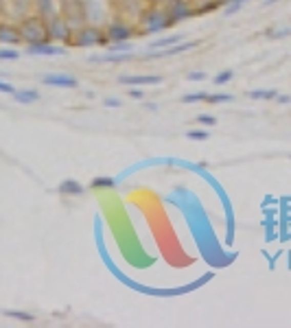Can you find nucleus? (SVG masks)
I'll use <instances>...</instances> for the list:
<instances>
[{"mask_svg":"<svg viewBox=\"0 0 291 328\" xmlns=\"http://www.w3.org/2000/svg\"><path fill=\"white\" fill-rule=\"evenodd\" d=\"M20 37L22 42H27L29 46L33 44H46L51 42L48 39V31H46V24L42 18H27L22 24H20Z\"/></svg>","mask_w":291,"mask_h":328,"instance_id":"nucleus-1","label":"nucleus"},{"mask_svg":"<svg viewBox=\"0 0 291 328\" xmlns=\"http://www.w3.org/2000/svg\"><path fill=\"white\" fill-rule=\"evenodd\" d=\"M46 31H48V39H53V42H66V39L70 37L68 22L64 18H59V15L46 20Z\"/></svg>","mask_w":291,"mask_h":328,"instance_id":"nucleus-2","label":"nucleus"},{"mask_svg":"<svg viewBox=\"0 0 291 328\" xmlns=\"http://www.w3.org/2000/svg\"><path fill=\"white\" fill-rule=\"evenodd\" d=\"M103 44H108V37H105V33H101L96 27L79 29L77 46H103Z\"/></svg>","mask_w":291,"mask_h":328,"instance_id":"nucleus-3","label":"nucleus"},{"mask_svg":"<svg viewBox=\"0 0 291 328\" xmlns=\"http://www.w3.org/2000/svg\"><path fill=\"white\" fill-rule=\"evenodd\" d=\"M142 24H144V31L147 33H160L169 27V18H167V13L153 9L142 18Z\"/></svg>","mask_w":291,"mask_h":328,"instance_id":"nucleus-4","label":"nucleus"},{"mask_svg":"<svg viewBox=\"0 0 291 328\" xmlns=\"http://www.w3.org/2000/svg\"><path fill=\"white\" fill-rule=\"evenodd\" d=\"M42 84L44 86H51V88H77L79 81L77 77L66 75V72H53V75H44L42 77Z\"/></svg>","mask_w":291,"mask_h":328,"instance_id":"nucleus-5","label":"nucleus"},{"mask_svg":"<svg viewBox=\"0 0 291 328\" xmlns=\"http://www.w3.org/2000/svg\"><path fill=\"white\" fill-rule=\"evenodd\" d=\"M68 51L64 46H55L51 42L46 44H33V46H27V55H33V57H64Z\"/></svg>","mask_w":291,"mask_h":328,"instance_id":"nucleus-6","label":"nucleus"},{"mask_svg":"<svg viewBox=\"0 0 291 328\" xmlns=\"http://www.w3.org/2000/svg\"><path fill=\"white\" fill-rule=\"evenodd\" d=\"M193 15V9H191V5L189 3H184V0H173V5H171V9H169V24H177V22H184V20H189Z\"/></svg>","mask_w":291,"mask_h":328,"instance_id":"nucleus-7","label":"nucleus"},{"mask_svg":"<svg viewBox=\"0 0 291 328\" xmlns=\"http://www.w3.org/2000/svg\"><path fill=\"white\" fill-rule=\"evenodd\" d=\"M105 37H108V42H129V37H132V29L127 27V24L123 22H116L112 24V27L108 29V33H105Z\"/></svg>","mask_w":291,"mask_h":328,"instance_id":"nucleus-8","label":"nucleus"},{"mask_svg":"<svg viewBox=\"0 0 291 328\" xmlns=\"http://www.w3.org/2000/svg\"><path fill=\"white\" fill-rule=\"evenodd\" d=\"M118 84H125V86H158L162 84V77L160 75H142V77H132V75H125V77H118Z\"/></svg>","mask_w":291,"mask_h":328,"instance_id":"nucleus-9","label":"nucleus"},{"mask_svg":"<svg viewBox=\"0 0 291 328\" xmlns=\"http://www.w3.org/2000/svg\"><path fill=\"white\" fill-rule=\"evenodd\" d=\"M197 42H184V44H175V46H169V48H162V51H149V57H171V55H180L184 51H191L195 48Z\"/></svg>","mask_w":291,"mask_h":328,"instance_id":"nucleus-10","label":"nucleus"},{"mask_svg":"<svg viewBox=\"0 0 291 328\" xmlns=\"http://www.w3.org/2000/svg\"><path fill=\"white\" fill-rule=\"evenodd\" d=\"M0 42L3 44H18L22 42V37H20V31L11 27V24H0Z\"/></svg>","mask_w":291,"mask_h":328,"instance_id":"nucleus-11","label":"nucleus"},{"mask_svg":"<svg viewBox=\"0 0 291 328\" xmlns=\"http://www.w3.org/2000/svg\"><path fill=\"white\" fill-rule=\"evenodd\" d=\"M11 96L15 98V103H22V105H31V103L39 101V92H37V90H15Z\"/></svg>","mask_w":291,"mask_h":328,"instance_id":"nucleus-12","label":"nucleus"},{"mask_svg":"<svg viewBox=\"0 0 291 328\" xmlns=\"http://www.w3.org/2000/svg\"><path fill=\"white\" fill-rule=\"evenodd\" d=\"M182 37H184V35H180V33H175V35H169V37H162V39H158V42H151V44H149V51H162V48L175 46V44L182 42Z\"/></svg>","mask_w":291,"mask_h":328,"instance_id":"nucleus-13","label":"nucleus"},{"mask_svg":"<svg viewBox=\"0 0 291 328\" xmlns=\"http://www.w3.org/2000/svg\"><path fill=\"white\" fill-rule=\"evenodd\" d=\"M35 3H37L39 15H42L44 20H51V18H55V15H57V7H55L53 0H35Z\"/></svg>","mask_w":291,"mask_h":328,"instance_id":"nucleus-14","label":"nucleus"},{"mask_svg":"<svg viewBox=\"0 0 291 328\" xmlns=\"http://www.w3.org/2000/svg\"><path fill=\"white\" fill-rule=\"evenodd\" d=\"M59 193H64V195H84L86 188L79 182H75V179H66V182L59 184Z\"/></svg>","mask_w":291,"mask_h":328,"instance_id":"nucleus-15","label":"nucleus"},{"mask_svg":"<svg viewBox=\"0 0 291 328\" xmlns=\"http://www.w3.org/2000/svg\"><path fill=\"white\" fill-rule=\"evenodd\" d=\"M276 96H278L276 90H252L250 92V98H256V101H272Z\"/></svg>","mask_w":291,"mask_h":328,"instance_id":"nucleus-16","label":"nucleus"},{"mask_svg":"<svg viewBox=\"0 0 291 328\" xmlns=\"http://www.w3.org/2000/svg\"><path fill=\"white\" fill-rule=\"evenodd\" d=\"M5 315L7 317H11V319H18V322H35V315H31V313H24V311H5Z\"/></svg>","mask_w":291,"mask_h":328,"instance_id":"nucleus-17","label":"nucleus"},{"mask_svg":"<svg viewBox=\"0 0 291 328\" xmlns=\"http://www.w3.org/2000/svg\"><path fill=\"white\" fill-rule=\"evenodd\" d=\"M15 59H20V53L15 48H3L0 51V61H15Z\"/></svg>","mask_w":291,"mask_h":328,"instance_id":"nucleus-18","label":"nucleus"},{"mask_svg":"<svg viewBox=\"0 0 291 328\" xmlns=\"http://www.w3.org/2000/svg\"><path fill=\"white\" fill-rule=\"evenodd\" d=\"M245 3H247V0H230L228 7H225V15H234V13H237V11H239Z\"/></svg>","mask_w":291,"mask_h":328,"instance_id":"nucleus-19","label":"nucleus"},{"mask_svg":"<svg viewBox=\"0 0 291 328\" xmlns=\"http://www.w3.org/2000/svg\"><path fill=\"white\" fill-rule=\"evenodd\" d=\"M197 101H208V94L206 92H197V94L182 96V103H197Z\"/></svg>","mask_w":291,"mask_h":328,"instance_id":"nucleus-20","label":"nucleus"},{"mask_svg":"<svg viewBox=\"0 0 291 328\" xmlns=\"http://www.w3.org/2000/svg\"><path fill=\"white\" fill-rule=\"evenodd\" d=\"M232 77H234L232 70H223V72H219V75L215 77V84L217 86H223V84H228V81H232Z\"/></svg>","mask_w":291,"mask_h":328,"instance_id":"nucleus-21","label":"nucleus"},{"mask_svg":"<svg viewBox=\"0 0 291 328\" xmlns=\"http://www.w3.org/2000/svg\"><path fill=\"white\" fill-rule=\"evenodd\" d=\"M232 98V94H208V103H228Z\"/></svg>","mask_w":291,"mask_h":328,"instance_id":"nucleus-22","label":"nucleus"},{"mask_svg":"<svg viewBox=\"0 0 291 328\" xmlns=\"http://www.w3.org/2000/svg\"><path fill=\"white\" fill-rule=\"evenodd\" d=\"M197 122H201V125H206V127H215V125H217V118L210 116V114H199Z\"/></svg>","mask_w":291,"mask_h":328,"instance_id":"nucleus-23","label":"nucleus"},{"mask_svg":"<svg viewBox=\"0 0 291 328\" xmlns=\"http://www.w3.org/2000/svg\"><path fill=\"white\" fill-rule=\"evenodd\" d=\"M186 138H191V140H208L210 134H208V129H204V131H189Z\"/></svg>","mask_w":291,"mask_h":328,"instance_id":"nucleus-24","label":"nucleus"},{"mask_svg":"<svg viewBox=\"0 0 291 328\" xmlns=\"http://www.w3.org/2000/svg\"><path fill=\"white\" fill-rule=\"evenodd\" d=\"M112 53H132V44L129 42H116L112 46Z\"/></svg>","mask_w":291,"mask_h":328,"instance_id":"nucleus-25","label":"nucleus"},{"mask_svg":"<svg viewBox=\"0 0 291 328\" xmlns=\"http://www.w3.org/2000/svg\"><path fill=\"white\" fill-rule=\"evenodd\" d=\"M103 186H114V179L110 177H96L92 182V188H103Z\"/></svg>","mask_w":291,"mask_h":328,"instance_id":"nucleus-26","label":"nucleus"},{"mask_svg":"<svg viewBox=\"0 0 291 328\" xmlns=\"http://www.w3.org/2000/svg\"><path fill=\"white\" fill-rule=\"evenodd\" d=\"M206 77H208V75H206V72H201V70H191L189 75H186L189 81H204Z\"/></svg>","mask_w":291,"mask_h":328,"instance_id":"nucleus-27","label":"nucleus"},{"mask_svg":"<svg viewBox=\"0 0 291 328\" xmlns=\"http://www.w3.org/2000/svg\"><path fill=\"white\" fill-rule=\"evenodd\" d=\"M129 96H132V98H138V101H140V98H144V92H142V90L138 88V86H132V88H129V92H127Z\"/></svg>","mask_w":291,"mask_h":328,"instance_id":"nucleus-28","label":"nucleus"},{"mask_svg":"<svg viewBox=\"0 0 291 328\" xmlns=\"http://www.w3.org/2000/svg\"><path fill=\"white\" fill-rule=\"evenodd\" d=\"M0 92H3V94H13L15 88L11 84H7V81H0Z\"/></svg>","mask_w":291,"mask_h":328,"instance_id":"nucleus-29","label":"nucleus"},{"mask_svg":"<svg viewBox=\"0 0 291 328\" xmlns=\"http://www.w3.org/2000/svg\"><path fill=\"white\" fill-rule=\"evenodd\" d=\"M103 105L105 108H120V101L118 98H103Z\"/></svg>","mask_w":291,"mask_h":328,"instance_id":"nucleus-30","label":"nucleus"},{"mask_svg":"<svg viewBox=\"0 0 291 328\" xmlns=\"http://www.w3.org/2000/svg\"><path fill=\"white\" fill-rule=\"evenodd\" d=\"M285 35H291V29H280V31L269 33V37H285Z\"/></svg>","mask_w":291,"mask_h":328,"instance_id":"nucleus-31","label":"nucleus"},{"mask_svg":"<svg viewBox=\"0 0 291 328\" xmlns=\"http://www.w3.org/2000/svg\"><path fill=\"white\" fill-rule=\"evenodd\" d=\"M276 101L285 105V103H291V96H276Z\"/></svg>","mask_w":291,"mask_h":328,"instance_id":"nucleus-32","label":"nucleus"},{"mask_svg":"<svg viewBox=\"0 0 291 328\" xmlns=\"http://www.w3.org/2000/svg\"><path fill=\"white\" fill-rule=\"evenodd\" d=\"M144 108L151 110V112H158V103H144Z\"/></svg>","mask_w":291,"mask_h":328,"instance_id":"nucleus-33","label":"nucleus"}]
</instances>
